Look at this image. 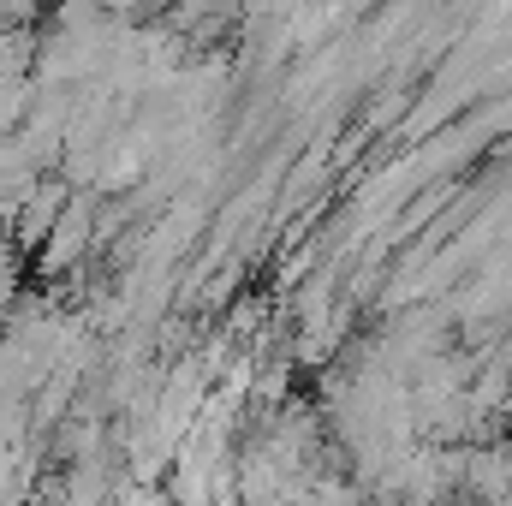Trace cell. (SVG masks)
<instances>
[{"mask_svg": "<svg viewBox=\"0 0 512 506\" xmlns=\"http://www.w3.org/2000/svg\"><path fill=\"white\" fill-rule=\"evenodd\" d=\"M66 197H72V185L36 179V185H30V197L12 209V245H18V251H42V239L54 233V221H60Z\"/></svg>", "mask_w": 512, "mask_h": 506, "instance_id": "2", "label": "cell"}, {"mask_svg": "<svg viewBox=\"0 0 512 506\" xmlns=\"http://www.w3.org/2000/svg\"><path fill=\"white\" fill-rule=\"evenodd\" d=\"M90 245H96V203H90L84 191H72L66 209H60V221H54V233L42 239V268H48V274H66V268L84 262Z\"/></svg>", "mask_w": 512, "mask_h": 506, "instance_id": "1", "label": "cell"}]
</instances>
